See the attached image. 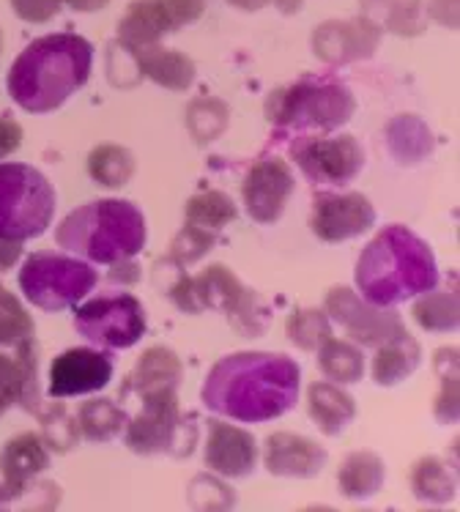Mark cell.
<instances>
[{"label": "cell", "instance_id": "obj_1", "mask_svg": "<svg viewBox=\"0 0 460 512\" xmlns=\"http://www.w3.org/2000/svg\"><path fill=\"white\" fill-rule=\"evenodd\" d=\"M302 370L285 354H233L206 376L200 398L206 408L236 422H269L288 414L299 398Z\"/></svg>", "mask_w": 460, "mask_h": 512}, {"label": "cell", "instance_id": "obj_2", "mask_svg": "<svg viewBox=\"0 0 460 512\" xmlns=\"http://www.w3.org/2000/svg\"><path fill=\"white\" fill-rule=\"evenodd\" d=\"M94 66V47L77 33H55L31 42L9 72V94L25 113L44 115L77 94Z\"/></svg>", "mask_w": 460, "mask_h": 512}, {"label": "cell", "instance_id": "obj_3", "mask_svg": "<svg viewBox=\"0 0 460 512\" xmlns=\"http://www.w3.org/2000/svg\"><path fill=\"white\" fill-rule=\"evenodd\" d=\"M439 283V266L428 241L403 225H389L370 241L356 263V288L376 307L395 304L428 293Z\"/></svg>", "mask_w": 460, "mask_h": 512}, {"label": "cell", "instance_id": "obj_4", "mask_svg": "<svg viewBox=\"0 0 460 512\" xmlns=\"http://www.w3.org/2000/svg\"><path fill=\"white\" fill-rule=\"evenodd\" d=\"M146 217L129 200H94L72 211L58 228V244L80 258L115 266L146 247Z\"/></svg>", "mask_w": 460, "mask_h": 512}, {"label": "cell", "instance_id": "obj_5", "mask_svg": "<svg viewBox=\"0 0 460 512\" xmlns=\"http://www.w3.org/2000/svg\"><path fill=\"white\" fill-rule=\"evenodd\" d=\"M356 110L351 91L335 77H304L291 88H285L269 102V121L277 135L293 132H332L343 126Z\"/></svg>", "mask_w": 460, "mask_h": 512}, {"label": "cell", "instance_id": "obj_6", "mask_svg": "<svg viewBox=\"0 0 460 512\" xmlns=\"http://www.w3.org/2000/svg\"><path fill=\"white\" fill-rule=\"evenodd\" d=\"M55 189L28 165H0V239L42 236L55 214Z\"/></svg>", "mask_w": 460, "mask_h": 512}, {"label": "cell", "instance_id": "obj_7", "mask_svg": "<svg viewBox=\"0 0 460 512\" xmlns=\"http://www.w3.org/2000/svg\"><path fill=\"white\" fill-rule=\"evenodd\" d=\"M173 302L189 315L203 313L206 307L225 310L228 321L244 335H261L266 329V310L258 304L255 293L247 291L225 266H211L200 277L181 280L173 288Z\"/></svg>", "mask_w": 460, "mask_h": 512}, {"label": "cell", "instance_id": "obj_8", "mask_svg": "<svg viewBox=\"0 0 460 512\" xmlns=\"http://www.w3.org/2000/svg\"><path fill=\"white\" fill-rule=\"evenodd\" d=\"M94 285L96 272L88 263L66 258V255H55V252L33 255L25 261L20 272V288L25 299L33 307L47 310V313L74 307L94 291Z\"/></svg>", "mask_w": 460, "mask_h": 512}, {"label": "cell", "instance_id": "obj_9", "mask_svg": "<svg viewBox=\"0 0 460 512\" xmlns=\"http://www.w3.org/2000/svg\"><path fill=\"white\" fill-rule=\"evenodd\" d=\"M74 329L88 343L124 351L146 335V310L132 293L99 296L74 310Z\"/></svg>", "mask_w": 460, "mask_h": 512}, {"label": "cell", "instance_id": "obj_10", "mask_svg": "<svg viewBox=\"0 0 460 512\" xmlns=\"http://www.w3.org/2000/svg\"><path fill=\"white\" fill-rule=\"evenodd\" d=\"M293 159L313 184L343 187L365 168V151L351 135L310 137L293 146Z\"/></svg>", "mask_w": 460, "mask_h": 512}, {"label": "cell", "instance_id": "obj_11", "mask_svg": "<svg viewBox=\"0 0 460 512\" xmlns=\"http://www.w3.org/2000/svg\"><path fill=\"white\" fill-rule=\"evenodd\" d=\"M206 9V0H135L118 25L121 42L132 47L157 44L162 36L192 25Z\"/></svg>", "mask_w": 460, "mask_h": 512}, {"label": "cell", "instance_id": "obj_12", "mask_svg": "<svg viewBox=\"0 0 460 512\" xmlns=\"http://www.w3.org/2000/svg\"><path fill=\"white\" fill-rule=\"evenodd\" d=\"M326 313L343 326L345 335L351 337V340L362 345H373V348H381L384 343L406 332L398 315L384 313L376 304L362 302L348 288H332L329 291V296H326Z\"/></svg>", "mask_w": 460, "mask_h": 512}, {"label": "cell", "instance_id": "obj_13", "mask_svg": "<svg viewBox=\"0 0 460 512\" xmlns=\"http://www.w3.org/2000/svg\"><path fill=\"white\" fill-rule=\"evenodd\" d=\"M181 414L176 389H162L143 398V411L135 422H126V444L137 455H159L176 444Z\"/></svg>", "mask_w": 460, "mask_h": 512}, {"label": "cell", "instance_id": "obj_14", "mask_svg": "<svg viewBox=\"0 0 460 512\" xmlns=\"http://www.w3.org/2000/svg\"><path fill=\"white\" fill-rule=\"evenodd\" d=\"M293 181L291 168L283 159H261L244 178V206L252 220L272 225L283 217L285 203L291 200Z\"/></svg>", "mask_w": 460, "mask_h": 512}, {"label": "cell", "instance_id": "obj_15", "mask_svg": "<svg viewBox=\"0 0 460 512\" xmlns=\"http://www.w3.org/2000/svg\"><path fill=\"white\" fill-rule=\"evenodd\" d=\"M376 222V209L370 206V200L359 192L348 195H318L313 209V233L324 241H348L362 236L365 230L373 228Z\"/></svg>", "mask_w": 460, "mask_h": 512}, {"label": "cell", "instance_id": "obj_16", "mask_svg": "<svg viewBox=\"0 0 460 512\" xmlns=\"http://www.w3.org/2000/svg\"><path fill=\"white\" fill-rule=\"evenodd\" d=\"M113 378V359L94 348L63 351L50 367V395L74 398L105 389Z\"/></svg>", "mask_w": 460, "mask_h": 512}, {"label": "cell", "instance_id": "obj_17", "mask_svg": "<svg viewBox=\"0 0 460 512\" xmlns=\"http://www.w3.org/2000/svg\"><path fill=\"white\" fill-rule=\"evenodd\" d=\"M258 447L252 433L222 422H209V441H206V466L228 480H244L255 471Z\"/></svg>", "mask_w": 460, "mask_h": 512}, {"label": "cell", "instance_id": "obj_18", "mask_svg": "<svg viewBox=\"0 0 460 512\" xmlns=\"http://www.w3.org/2000/svg\"><path fill=\"white\" fill-rule=\"evenodd\" d=\"M378 31L370 20H345V22H326L321 28H315L313 47L329 63L356 61L376 53Z\"/></svg>", "mask_w": 460, "mask_h": 512}, {"label": "cell", "instance_id": "obj_19", "mask_svg": "<svg viewBox=\"0 0 460 512\" xmlns=\"http://www.w3.org/2000/svg\"><path fill=\"white\" fill-rule=\"evenodd\" d=\"M266 469L277 477H315L326 466V450L315 441L293 433H274L266 439Z\"/></svg>", "mask_w": 460, "mask_h": 512}, {"label": "cell", "instance_id": "obj_20", "mask_svg": "<svg viewBox=\"0 0 460 512\" xmlns=\"http://www.w3.org/2000/svg\"><path fill=\"white\" fill-rule=\"evenodd\" d=\"M47 466H50V452L44 447L42 436L36 433H22L17 439H11L0 455V469L6 477L9 493L28 491L33 477L42 474Z\"/></svg>", "mask_w": 460, "mask_h": 512}, {"label": "cell", "instance_id": "obj_21", "mask_svg": "<svg viewBox=\"0 0 460 512\" xmlns=\"http://www.w3.org/2000/svg\"><path fill=\"white\" fill-rule=\"evenodd\" d=\"M36 403V351L33 340L17 345V356L0 354V414L11 406Z\"/></svg>", "mask_w": 460, "mask_h": 512}, {"label": "cell", "instance_id": "obj_22", "mask_svg": "<svg viewBox=\"0 0 460 512\" xmlns=\"http://www.w3.org/2000/svg\"><path fill=\"white\" fill-rule=\"evenodd\" d=\"M137 69L146 74L148 80L157 85H165L170 91H187L195 80V63L178 50H162L157 44H143L132 47Z\"/></svg>", "mask_w": 460, "mask_h": 512}, {"label": "cell", "instance_id": "obj_23", "mask_svg": "<svg viewBox=\"0 0 460 512\" xmlns=\"http://www.w3.org/2000/svg\"><path fill=\"white\" fill-rule=\"evenodd\" d=\"M181 381V362L170 348H148L140 356L135 373L129 376V389H135L140 398L162 392V389H176Z\"/></svg>", "mask_w": 460, "mask_h": 512}, {"label": "cell", "instance_id": "obj_24", "mask_svg": "<svg viewBox=\"0 0 460 512\" xmlns=\"http://www.w3.org/2000/svg\"><path fill=\"white\" fill-rule=\"evenodd\" d=\"M310 417L318 422V428L326 436H340L356 417V406L351 395H345L343 389L335 384L318 381L310 387Z\"/></svg>", "mask_w": 460, "mask_h": 512}, {"label": "cell", "instance_id": "obj_25", "mask_svg": "<svg viewBox=\"0 0 460 512\" xmlns=\"http://www.w3.org/2000/svg\"><path fill=\"white\" fill-rule=\"evenodd\" d=\"M389 151L400 165H419L433 151V135L417 115H400L387 129Z\"/></svg>", "mask_w": 460, "mask_h": 512}, {"label": "cell", "instance_id": "obj_26", "mask_svg": "<svg viewBox=\"0 0 460 512\" xmlns=\"http://www.w3.org/2000/svg\"><path fill=\"white\" fill-rule=\"evenodd\" d=\"M419 365V345L414 337L403 332L395 340H389L378 348L373 376L381 387H395L403 378H408Z\"/></svg>", "mask_w": 460, "mask_h": 512}, {"label": "cell", "instance_id": "obj_27", "mask_svg": "<svg viewBox=\"0 0 460 512\" xmlns=\"http://www.w3.org/2000/svg\"><path fill=\"white\" fill-rule=\"evenodd\" d=\"M337 482L348 499H370L384 485V463L373 452H354L345 458Z\"/></svg>", "mask_w": 460, "mask_h": 512}, {"label": "cell", "instance_id": "obj_28", "mask_svg": "<svg viewBox=\"0 0 460 512\" xmlns=\"http://www.w3.org/2000/svg\"><path fill=\"white\" fill-rule=\"evenodd\" d=\"M318 365L324 370V376L337 381V384H356L359 378L365 376V356H362V351L356 345L345 343V340H335V337H329L321 345Z\"/></svg>", "mask_w": 460, "mask_h": 512}, {"label": "cell", "instance_id": "obj_29", "mask_svg": "<svg viewBox=\"0 0 460 512\" xmlns=\"http://www.w3.org/2000/svg\"><path fill=\"white\" fill-rule=\"evenodd\" d=\"M233 220H236V206L225 192H200L187 203V225L192 228L217 236Z\"/></svg>", "mask_w": 460, "mask_h": 512}, {"label": "cell", "instance_id": "obj_30", "mask_svg": "<svg viewBox=\"0 0 460 512\" xmlns=\"http://www.w3.org/2000/svg\"><path fill=\"white\" fill-rule=\"evenodd\" d=\"M124 428V408L115 406L113 400H91V403H85L80 417H77V430L88 441H110Z\"/></svg>", "mask_w": 460, "mask_h": 512}, {"label": "cell", "instance_id": "obj_31", "mask_svg": "<svg viewBox=\"0 0 460 512\" xmlns=\"http://www.w3.org/2000/svg\"><path fill=\"white\" fill-rule=\"evenodd\" d=\"M411 488L422 502L447 504L455 496V480L439 458H422L411 471Z\"/></svg>", "mask_w": 460, "mask_h": 512}, {"label": "cell", "instance_id": "obj_32", "mask_svg": "<svg viewBox=\"0 0 460 512\" xmlns=\"http://www.w3.org/2000/svg\"><path fill=\"white\" fill-rule=\"evenodd\" d=\"M88 173L102 187H124L135 173V159L121 146H99L88 157Z\"/></svg>", "mask_w": 460, "mask_h": 512}, {"label": "cell", "instance_id": "obj_33", "mask_svg": "<svg viewBox=\"0 0 460 512\" xmlns=\"http://www.w3.org/2000/svg\"><path fill=\"white\" fill-rule=\"evenodd\" d=\"M414 318L428 332H455L458 329V296L455 291L428 293L414 307Z\"/></svg>", "mask_w": 460, "mask_h": 512}, {"label": "cell", "instance_id": "obj_34", "mask_svg": "<svg viewBox=\"0 0 460 512\" xmlns=\"http://www.w3.org/2000/svg\"><path fill=\"white\" fill-rule=\"evenodd\" d=\"M228 118V105L220 102V99H211V96L195 99L187 110V126L198 143H211V140H217V137L225 132Z\"/></svg>", "mask_w": 460, "mask_h": 512}, {"label": "cell", "instance_id": "obj_35", "mask_svg": "<svg viewBox=\"0 0 460 512\" xmlns=\"http://www.w3.org/2000/svg\"><path fill=\"white\" fill-rule=\"evenodd\" d=\"M33 340V321L25 313V307L11 296L6 288H0V345H22Z\"/></svg>", "mask_w": 460, "mask_h": 512}, {"label": "cell", "instance_id": "obj_36", "mask_svg": "<svg viewBox=\"0 0 460 512\" xmlns=\"http://www.w3.org/2000/svg\"><path fill=\"white\" fill-rule=\"evenodd\" d=\"M288 337L302 351H318L332 337V326H329V318L324 313L302 310V313H293L288 318Z\"/></svg>", "mask_w": 460, "mask_h": 512}, {"label": "cell", "instance_id": "obj_37", "mask_svg": "<svg viewBox=\"0 0 460 512\" xmlns=\"http://www.w3.org/2000/svg\"><path fill=\"white\" fill-rule=\"evenodd\" d=\"M211 244H214V233H206V230L187 225V228L181 230V236L173 241V258L178 263L198 261V258H203L211 250Z\"/></svg>", "mask_w": 460, "mask_h": 512}, {"label": "cell", "instance_id": "obj_38", "mask_svg": "<svg viewBox=\"0 0 460 512\" xmlns=\"http://www.w3.org/2000/svg\"><path fill=\"white\" fill-rule=\"evenodd\" d=\"M17 17L25 22H50L61 11L63 0H11Z\"/></svg>", "mask_w": 460, "mask_h": 512}, {"label": "cell", "instance_id": "obj_39", "mask_svg": "<svg viewBox=\"0 0 460 512\" xmlns=\"http://www.w3.org/2000/svg\"><path fill=\"white\" fill-rule=\"evenodd\" d=\"M441 395L439 400H436V417L441 419V422H455L458 419V376H455V370L450 373H444L441 376Z\"/></svg>", "mask_w": 460, "mask_h": 512}, {"label": "cell", "instance_id": "obj_40", "mask_svg": "<svg viewBox=\"0 0 460 512\" xmlns=\"http://www.w3.org/2000/svg\"><path fill=\"white\" fill-rule=\"evenodd\" d=\"M22 146V129L17 121L0 115V159L11 157Z\"/></svg>", "mask_w": 460, "mask_h": 512}, {"label": "cell", "instance_id": "obj_41", "mask_svg": "<svg viewBox=\"0 0 460 512\" xmlns=\"http://www.w3.org/2000/svg\"><path fill=\"white\" fill-rule=\"evenodd\" d=\"M20 241H11V239H0V272H6L11 269L17 258H20Z\"/></svg>", "mask_w": 460, "mask_h": 512}, {"label": "cell", "instance_id": "obj_42", "mask_svg": "<svg viewBox=\"0 0 460 512\" xmlns=\"http://www.w3.org/2000/svg\"><path fill=\"white\" fill-rule=\"evenodd\" d=\"M66 6H72L74 11H99L105 9L110 0H63Z\"/></svg>", "mask_w": 460, "mask_h": 512}, {"label": "cell", "instance_id": "obj_43", "mask_svg": "<svg viewBox=\"0 0 460 512\" xmlns=\"http://www.w3.org/2000/svg\"><path fill=\"white\" fill-rule=\"evenodd\" d=\"M228 3H233L236 9H244V11H258L263 9L269 0H228Z\"/></svg>", "mask_w": 460, "mask_h": 512}]
</instances>
